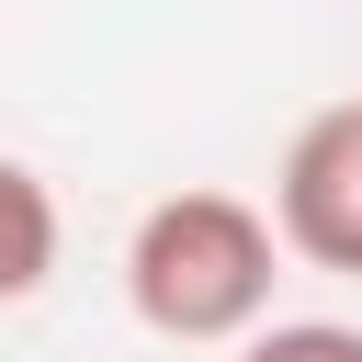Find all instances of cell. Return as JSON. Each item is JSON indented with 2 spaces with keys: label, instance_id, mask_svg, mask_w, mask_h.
Returning a JSON list of instances; mask_svg holds the SVG:
<instances>
[{
  "label": "cell",
  "instance_id": "3",
  "mask_svg": "<svg viewBox=\"0 0 362 362\" xmlns=\"http://www.w3.org/2000/svg\"><path fill=\"white\" fill-rule=\"evenodd\" d=\"M57 192H45V170H23V158H0V305H23V294H45V272H57Z\"/></svg>",
  "mask_w": 362,
  "mask_h": 362
},
{
  "label": "cell",
  "instance_id": "4",
  "mask_svg": "<svg viewBox=\"0 0 362 362\" xmlns=\"http://www.w3.org/2000/svg\"><path fill=\"white\" fill-rule=\"evenodd\" d=\"M238 362H362V328H339V317H260L238 339Z\"/></svg>",
  "mask_w": 362,
  "mask_h": 362
},
{
  "label": "cell",
  "instance_id": "2",
  "mask_svg": "<svg viewBox=\"0 0 362 362\" xmlns=\"http://www.w3.org/2000/svg\"><path fill=\"white\" fill-rule=\"evenodd\" d=\"M272 226H283L294 260L362 283V90L294 124V147L272 170Z\"/></svg>",
  "mask_w": 362,
  "mask_h": 362
},
{
  "label": "cell",
  "instance_id": "1",
  "mask_svg": "<svg viewBox=\"0 0 362 362\" xmlns=\"http://www.w3.org/2000/svg\"><path fill=\"white\" fill-rule=\"evenodd\" d=\"M272 283H283V226L249 192H158L124 238V305L147 339L181 351L249 339L272 317Z\"/></svg>",
  "mask_w": 362,
  "mask_h": 362
}]
</instances>
